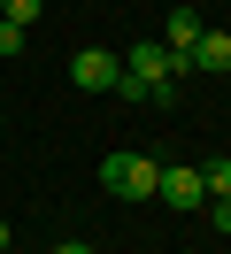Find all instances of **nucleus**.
<instances>
[{"label":"nucleus","mask_w":231,"mask_h":254,"mask_svg":"<svg viewBox=\"0 0 231 254\" xmlns=\"http://www.w3.org/2000/svg\"><path fill=\"white\" fill-rule=\"evenodd\" d=\"M185 69H208V77H224L231 69V31H200V47H193V62Z\"/></svg>","instance_id":"423d86ee"},{"label":"nucleus","mask_w":231,"mask_h":254,"mask_svg":"<svg viewBox=\"0 0 231 254\" xmlns=\"http://www.w3.org/2000/svg\"><path fill=\"white\" fill-rule=\"evenodd\" d=\"M123 69H131V77H139V85H162V77H177V69H185V62H177V54H169V47H162V39H139V47H131V54H123Z\"/></svg>","instance_id":"7ed1b4c3"},{"label":"nucleus","mask_w":231,"mask_h":254,"mask_svg":"<svg viewBox=\"0 0 231 254\" xmlns=\"http://www.w3.org/2000/svg\"><path fill=\"white\" fill-rule=\"evenodd\" d=\"M200 192H208V200H216V192H231V162H224V154L200 162Z\"/></svg>","instance_id":"0eeeda50"},{"label":"nucleus","mask_w":231,"mask_h":254,"mask_svg":"<svg viewBox=\"0 0 231 254\" xmlns=\"http://www.w3.org/2000/svg\"><path fill=\"white\" fill-rule=\"evenodd\" d=\"M162 47L177 54V62H193V47H200V16H193V8H169V23H162Z\"/></svg>","instance_id":"39448f33"},{"label":"nucleus","mask_w":231,"mask_h":254,"mask_svg":"<svg viewBox=\"0 0 231 254\" xmlns=\"http://www.w3.org/2000/svg\"><path fill=\"white\" fill-rule=\"evenodd\" d=\"M39 8H46V0H0V16H8V23H23V31L39 23Z\"/></svg>","instance_id":"6e6552de"},{"label":"nucleus","mask_w":231,"mask_h":254,"mask_svg":"<svg viewBox=\"0 0 231 254\" xmlns=\"http://www.w3.org/2000/svg\"><path fill=\"white\" fill-rule=\"evenodd\" d=\"M0 254H15V247H0Z\"/></svg>","instance_id":"9b49d317"},{"label":"nucleus","mask_w":231,"mask_h":254,"mask_svg":"<svg viewBox=\"0 0 231 254\" xmlns=\"http://www.w3.org/2000/svg\"><path fill=\"white\" fill-rule=\"evenodd\" d=\"M154 200H169V208H200V200H208V192H200V170H193V162H162Z\"/></svg>","instance_id":"20e7f679"},{"label":"nucleus","mask_w":231,"mask_h":254,"mask_svg":"<svg viewBox=\"0 0 231 254\" xmlns=\"http://www.w3.org/2000/svg\"><path fill=\"white\" fill-rule=\"evenodd\" d=\"M54 254H92V247H85V239H70V247H54Z\"/></svg>","instance_id":"9d476101"},{"label":"nucleus","mask_w":231,"mask_h":254,"mask_svg":"<svg viewBox=\"0 0 231 254\" xmlns=\"http://www.w3.org/2000/svg\"><path fill=\"white\" fill-rule=\"evenodd\" d=\"M116 77H123V54H108V47H77L70 54V85L77 93H116Z\"/></svg>","instance_id":"f03ea898"},{"label":"nucleus","mask_w":231,"mask_h":254,"mask_svg":"<svg viewBox=\"0 0 231 254\" xmlns=\"http://www.w3.org/2000/svg\"><path fill=\"white\" fill-rule=\"evenodd\" d=\"M154 177H162V162H147V154H108L100 162V185L116 200H154Z\"/></svg>","instance_id":"f257e3e1"},{"label":"nucleus","mask_w":231,"mask_h":254,"mask_svg":"<svg viewBox=\"0 0 231 254\" xmlns=\"http://www.w3.org/2000/svg\"><path fill=\"white\" fill-rule=\"evenodd\" d=\"M0 54H8V62L23 54V23H8V16H0Z\"/></svg>","instance_id":"1a4fd4ad"}]
</instances>
